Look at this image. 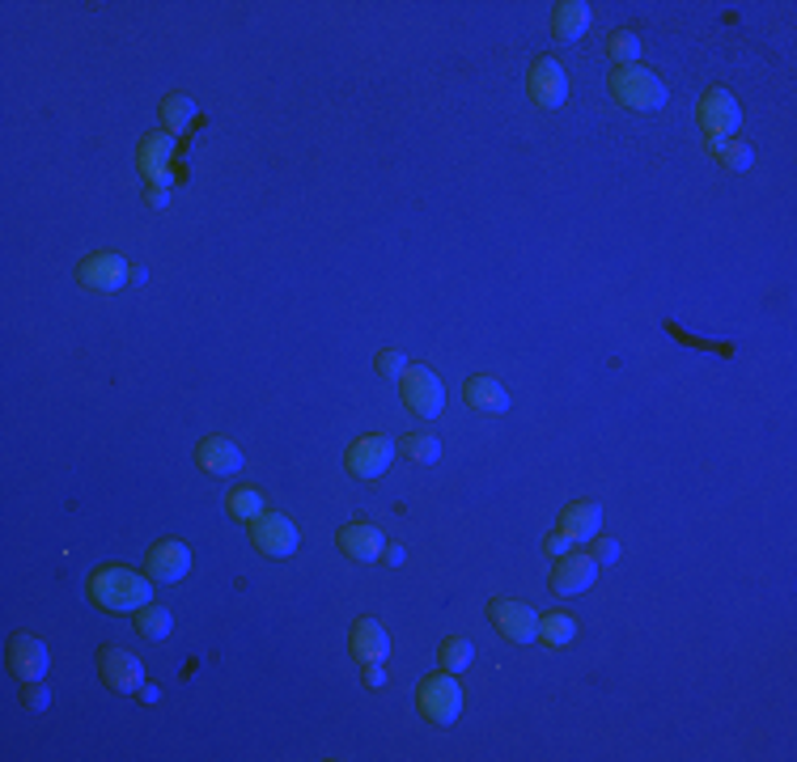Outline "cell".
<instances>
[{"instance_id":"obj_7","label":"cell","mask_w":797,"mask_h":762,"mask_svg":"<svg viewBox=\"0 0 797 762\" xmlns=\"http://www.w3.org/2000/svg\"><path fill=\"white\" fill-rule=\"evenodd\" d=\"M250 542H255V551L272 555V560H289V555L297 551L302 533H297V526H293L284 513H268V508H263V513L250 521Z\"/></svg>"},{"instance_id":"obj_28","label":"cell","mask_w":797,"mask_h":762,"mask_svg":"<svg viewBox=\"0 0 797 762\" xmlns=\"http://www.w3.org/2000/svg\"><path fill=\"white\" fill-rule=\"evenodd\" d=\"M606 56L615 60V69H620V64H640V38H637V30H615V35L606 38Z\"/></svg>"},{"instance_id":"obj_8","label":"cell","mask_w":797,"mask_h":762,"mask_svg":"<svg viewBox=\"0 0 797 762\" xmlns=\"http://www.w3.org/2000/svg\"><path fill=\"white\" fill-rule=\"evenodd\" d=\"M488 618H492V627L510 644H535L539 640V614L530 606H522V602H514V598H492L488 602Z\"/></svg>"},{"instance_id":"obj_31","label":"cell","mask_w":797,"mask_h":762,"mask_svg":"<svg viewBox=\"0 0 797 762\" xmlns=\"http://www.w3.org/2000/svg\"><path fill=\"white\" fill-rule=\"evenodd\" d=\"M22 703L30 708V712H47V703H51V690L42 683H22Z\"/></svg>"},{"instance_id":"obj_34","label":"cell","mask_w":797,"mask_h":762,"mask_svg":"<svg viewBox=\"0 0 797 762\" xmlns=\"http://www.w3.org/2000/svg\"><path fill=\"white\" fill-rule=\"evenodd\" d=\"M360 674H365V683L373 686V690L387 683V674H382V661H369V665H360Z\"/></svg>"},{"instance_id":"obj_5","label":"cell","mask_w":797,"mask_h":762,"mask_svg":"<svg viewBox=\"0 0 797 762\" xmlns=\"http://www.w3.org/2000/svg\"><path fill=\"white\" fill-rule=\"evenodd\" d=\"M395 454H398V445L391 441V437H382V432H365V437H357V441L348 445L344 466H348V475H357V479H378V475H387V470H391Z\"/></svg>"},{"instance_id":"obj_29","label":"cell","mask_w":797,"mask_h":762,"mask_svg":"<svg viewBox=\"0 0 797 762\" xmlns=\"http://www.w3.org/2000/svg\"><path fill=\"white\" fill-rule=\"evenodd\" d=\"M225 508H230L234 517H242V521H255V517L263 513V495L255 492V488H234L230 500H225Z\"/></svg>"},{"instance_id":"obj_16","label":"cell","mask_w":797,"mask_h":762,"mask_svg":"<svg viewBox=\"0 0 797 762\" xmlns=\"http://www.w3.org/2000/svg\"><path fill=\"white\" fill-rule=\"evenodd\" d=\"M463 403L476 416H505L510 411V394H505L501 378H492V373H476V378L463 381Z\"/></svg>"},{"instance_id":"obj_32","label":"cell","mask_w":797,"mask_h":762,"mask_svg":"<svg viewBox=\"0 0 797 762\" xmlns=\"http://www.w3.org/2000/svg\"><path fill=\"white\" fill-rule=\"evenodd\" d=\"M594 560L598 564H615L620 560V542L615 538H594Z\"/></svg>"},{"instance_id":"obj_10","label":"cell","mask_w":797,"mask_h":762,"mask_svg":"<svg viewBox=\"0 0 797 762\" xmlns=\"http://www.w3.org/2000/svg\"><path fill=\"white\" fill-rule=\"evenodd\" d=\"M98 674H102V683L111 686L115 695H132V690H140V683H145V665H140V656H136V652H127V648H120V644L98 648Z\"/></svg>"},{"instance_id":"obj_15","label":"cell","mask_w":797,"mask_h":762,"mask_svg":"<svg viewBox=\"0 0 797 762\" xmlns=\"http://www.w3.org/2000/svg\"><path fill=\"white\" fill-rule=\"evenodd\" d=\"M335 546L348 560H357V564H373V560H382L387 538H382L378 526H369V521H348V526H340V533H335Z\"/></svg>"},{"instance_id":"obj_3","label":"cell","mask_w":797,"mask_h":762,"mask_svg":"<svg viewBox=\"0 0 797 762\" xmlns=\"http://www.w3.org/2000/svg\"><path fill=\"white\" fill-rule=\"evenodd\" d=\"M416 703H420V716L433 724H454L458 712H463V686L450 669L441 674H429L420 678V690H416Z\"/></svg>"},{"instance_id":"obj_21","label":"cell","mask_w":797,"mask_h":762,"mask_svg":"<svg viewBox=\"0 0 797 762\" xmlns=\"http://www.w3.org/2000/svg\"><path fill=\"white\" fill-rule=\"evenodd\" d=\"M590 26V4L586 0H556L552 4V30L560 42H577Z\"/></svg>"},{"instance_id":"obj_11","label":"cell","mask_w":797,"mask_h":762,"mask_svg":"<svg viewBox=\"0 0 797 762\" xmlns=\"http://www.w3.org/2000/svg\"><path fill=\"white\" fill-rule=\"evenodd\" d=\"M127 275H132V263L123 255H111V250L81 259V271H77L81 288H89V293H120L123 284H127Z\"/></svg>"},{"instance_id":"obj_14","label":"cell","mask_w":797,"mask_h":762,"mask_svg":"<svg viewBox=\"0 0 797 762\" xmlns=\"http://www.w3.org/2000/svg\"><path fill=\"white\" fill-rule=\"evenodd\" d=\"M594 580H598V560H594V555H577V551H568V555H560V560H556V572H552V589H556L560 598H577V593H586Z\"/></svg>"},{"instance_id":"obj_2","label":"cell","mask_w":797,"mask_h":762,"mask_svg":"<svg viewBox=\"0 0 797 762\" xmlns=\"http://www.w3.org/2000/svg\"><path fill=\"white\" fill-rule=\"evenodd\" d=\"M611 94H615V102L628 107V111H658V107H666V98H671L666 81L653 73V69H645V64H620V69L611 73Z\"/></svg>"},{"instance_id":"obj_9","label":"cell","mask_w":797,"mask_h":762,"mask_svg":"<svg viewBox=\"0 0 797 762\" xmlns=\"http://www.w3.org/2000/svg\"><path fill=\"white\" fill-rule=\"evenodd\" d=\"M700 132L704 136H734L738 132V123H743V107H738V98L729 94V89H721V85H713V89H704L700 94Z\"/></svg>"},{"instance_id":"obj_25","label":"cell","mask_w":797,"mask_h":762,"mask_svg":"<svg viewBox=\"0 0 797 762\" xmlns=\"http://www.w3.org/2000/svg\"><path fill=\"white\" fill-rule=\"evenodd\" d=\"M192 119H196V102L187 94H165L161 98V123H165V132H183Z\"/></svg>"},{"instance_id":"obj_13","label":"cell","mask_w":797,"mask_h":762,"mask_svg":"<svg viewBox=\"0 0 797 762\" xmlns=\"http://www.w3.org/2000/svg\"><path fill=\"white\" fill-rule=\"evenodd\" d=\"M47 665H51V656H47V644H42L39 636L17 631V636L9 640V669H13L17 683H42Z\"/></svg>"},{"instance_id":"obj_20","label":"cell","mask_w":797,"mask_h":762,"mask_svg":"<svg viewBox=\"0 0 797 762\" xmlns=\"http://www.w3.org/2000/svg\"><path fill=\"white\" fill-rule=\"evenodd\" d=\"M170 157H174V136L165 132H154V136H145V145H140V170H145V179H149V187H165L170 183Z\"/></svg>"},{"instance_id":"obj_18","label":"cell","mask_w":797,"mask_h":762,"mask_svg":"<svg viewBox=\"0 0 797 762\" xmlns=\"http://www.w3.org/2000/svg\"><path fill=\"white\" fill-rule=\"evenodd\" d=\"M348 644H353V656H357L360 665H369V661H387V652H391L387 627H382L378 618H369V614L353 623V636H348Z\"/></svg>"},{"instance_id":"obj_17","label":"cell","mask_w":797,"mask_h":762,"mask_svg":"<svg viewBox=\"0 0 797 762\" xmlns=\"http://www.w3.org/2000/svg\"><path fill=\"white\" fill-rule=\"evenodd\" d=\"M560 530L568 533L573 542H594L598 533H602V508H598L594 500H573V504H564Z\"/></svg>"},{"instance_id":"obj_35","label":"cell","mask_w":797,"mask_h":762,"mask_svg":"<svg viewBox=\"0 0 797 762\" xmlns=\"http://www.w3.org/2000/svg\"><path fill=\"white\" fill-rule=\"evenodd\" d=\"M149 204H154V208H165V204H170V190H165V187H149Z\"/></svg>"},{"instance_id":"obj_30","label":"cell","mask_w":797,"mask_h":762,"mask_svg":"<svg viewBox=\"0 0 797 762\" xmlns=\"http://www.w3.org/2000/svg\"><path fill=\"white\" fill-rule=\"evenodd\" d=\"M373 369L382 373V378L398 381L403 373H407V356L398 352V347H387V352H378V360H373Z\"/></svg>"},{"instance_id":"obj_33","label":"cell","mask_w":797,"mask_h":762,"mask_svg":"<svg viewBox=\"0 0 797 762\" xmlns=\"http://www.w3.org/2000/svg\"><path fill=\"white\" fill-rule=\"evenodd\" d=\"M543 546H548V551H552V555L560 560V555H568L577 542H573V538H568L564 530H556V533H548V542H543Z\"/></svg>"},{"instance_id":"obj_26","label":"cell","mask_w":797,"mask_h":762,"mask_svg":"<svg viewBox=\"0 0 797 762\" xmlns=\"http://www.w3.org/2000/svg\"><path fill=\"white\" fill-rule=\"evenodd\" d=\"M441 669H450V674H458V669H467L471 661H476V648H471V640L467 636H445L441 640Z\"/></svg>"},{"instance_id":"obj_27","label":"cell","mask_w":797,"mask_h":762,"mask_svg":"<svg viewBox=\"0 0 797 762\" xmlns=\"http://www.w3.org/2000/svg\"><path fill=\"white\" fill-rule=\"evenodd\" d=\"M398 454L429 466V462H438L441 457V441L438 437H429V432H407V437L398 441Z\"/></svg>"},{"instance_id":"obj_24","label":"cell","mask_w":797,"mask_h":762,"mask_svg":"<svg viewBox=\"0 0 797 762\" xmlns=\"http://www.w3.org/2000/svg\"><path fill=\"white\" fill-rule=\"evenodd\" d=\"M136 631H140L145 640H165V636L174 631V614L165 606H140L136 610Z\"/></svg>"},{"instance_id":"obj_36","label":"cell","mask_w":797,"mask_h":762,"mask_svg":"<svg viewBox=\"0 0 797 762\" xmlns=\"http://www.w3.org/2000/svg\"><path fill=\"white\" fill-rule=\"evenodd\" d=\"M382 555H387V564H403V560H407V551H403V546H387V551H382Z\"/></svg>"},{"instance_id":"obj_22","label":"cell","mask_w":797,"mask_h":762,"mask_svg":"<svg viewBox=\"0 0 797 762\" xmlns=\"http://www.w3.org/2000/svg\"><path fill=\"white\" fill-rule=\"evenodd\" d=\"M539 640L548 648H564L577 640V618L568 610H548L539 614Z\"/></svg>"},{"instance_id":"obj_1","label":"cell","mask_w":797,"mask_h":762,"mask_svg":"<svg viewBox=\"0 0 797 762\" xmlns=\"http://www.w3.org/2000/svg\"><path fill=\"white\" fill-rule=\"evenodd\" d=\"M89 602L102 610H115V614H136L140 606L154 602V585L149 576L123 568V564H107L89 576Z\"/></svg>"},{"instance_id":"obj_23","label":"cell","mask_w":797,"mask_h":762,"mask_svg":"<svg viewBox=\"0 0 797 762\" xmlns=\"http://www.w3.org/2000/svg\"><path fill=\"white\" fill-rule=\"evenodd\" d=\"M709 149H713V157L725 170H747L756 161V152H751V145L743 136H709Z\"/></svg>"},{"instance_id":"obj_19","label":"cell","mask_w":797,"mask_h":762,"mask_svg":"<svg viewBox=\"0 0 797 762\" xmlns=\"http://www.w3.org/2000/svg\"><path fill=\"white\" fill-rule=\"evenodd\" d=\"M196 462L208 475H238L242 470V450L230 437H204L196 445Z\"/></svg>"},{"instance_id":"obj_12","label":"cell","mask_w":797,"mask_h":762,"mask_svg":"<svg viewBox=\"0 0 797 762\" xmlns=\"http://www.w3.org/2000/svg\"><path fill=\"white\" fill-rule=\"evenodd\" d=\"M187 572H192V551H187V542L161 538V542L149 546V555H145V576H149V580L174 585V580H183Z\"/></svg>"},{"instance_id":"obj_4","label":"cell","mask_w":797,"mask_h":762,"mask_svg":"<svg viewBox=\"0 0 797 762\" xmlns=\"http://www.w3.org/2000/svg\"><path fill=\"white\" fill-rule=\"evenodd\" d=\"M398 394H403L407 411L420 419L441 416V407H445V385L429 365H407V373L398 378Z\"/></svg>"},{"instance_id":"obj_37","label":"cell","mask_w":797,"mask_h":762,"mask_svg":"<svg viewBox=\"0 0 797 762\" xmlns=\"http://www.w3.org/2000/svg\"><path fill=\"white\" fill-rule=\"evenodd\" d=\"M145 703H158V686H149V683H140V690H136Z\"/></svg>"},{"instance_id":"obj_6","label":"cell","mask_w":797,"mask_h":762,"mask_svg":"<svg viewBox=\"0 0 797 762\" xmlns=\"http://www.w3.org/2000/svg\"><path fill=\"white\" fill-rule=\"evenodd\" d=\"M526 94H530V102L543 107V111L564 107V98H568V76L560 69V60H552V56L530 60V69H526Z\"/></svg>"}]
</instances>
